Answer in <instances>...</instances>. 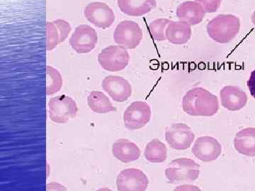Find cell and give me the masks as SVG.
<instances>
[{
	"label": "cell",
	"instance_id": "17",
	"mask_svg": "<svg viewBox=\"0 0 255 191\" xmlns=\"http://www.w3.org/2000/svg\"><path fill=\"white\" fill-rule=\"evenodd\" d=\"M192 31L191 26L186 21H171L165 30L167 41L174 45H183L190 40Z\"/></svg>",
	"mask_w": 255,
	"mask_h": 191
},
{
	"label": "cell",
	"instance_id": "12",
	"mask_svg": "<svg viewBox=\"0 0 255 191\" xmlns=\"http://www.w3.org/2000/svg\"><path fill=\"white\" fill-rule=\"evenodd\" d=\"M192 153L204 162L216 160L222 153V147L214 137L203 136L196 139L192 147Z\"/></svg>",
	"mask_w": 255,
	"mask_h": 191
},
{
	"label": "cell",
	"instance_id": "6",
	"mask_svg": "<svg viewBox=\"0 0 255 191\" xmlns=\"http://www.w3.org/2000/svg\"><path fill=\"white\" fill-rule=\"evenodd\" d=\"M142 31L133 21H123L117 25L114 33V41L126 49H135L142 39Z\"/></svg>",
	"mask_w": 255,
	"mask_h": 191
},
{
	"label": "cell",
	"instance_id": "26",
	"mask_svg": "<svg viewBox=\"0 0 255 191\" xmlns=\"http://www.w3.org/2000/svg\"><path fill=\"white\" fill-rule=\"evenodd\" d=\"M202 6L206 13H214L219 9L222 0H195Z\"/></svg>",
	"mask_w": 255,
	"mask_h": 191
},
{
	"label": "cell",
	"instance_id": "11",
	"mask_svg": "<svg viewBox=\"0 0 255 191\" xmlns=\"http://www.w3.org/2000/svg\"><path fill=\"white\" fill-rule=\"evenodd\" d=\"M147 176L137 169H127L119 174L117 189L120 191H144L148 187Z\"/></svg>",
	"mask_w": 255,
	"mask_h": 191
},
{
	"label": "cell",
	"instance_id": "14",
	"mask_svg": "<svg viewBox=\"0 0 255 191\" xmlns=\"http://www.w3.org/2000/svg\"><path fill=\"white\" fill-rule=\"evenodd\" d=\"M221 104L231 111L243 109L248 102V96L240 87L226 86L220 91Z\"/></svg>",
	"mask_w": 255,
	"mask_h": 191
},
{
	"label": "cell",
	"instance_id": "20",
	"mask_svg": "<svg viewBox=\"0 0 255 191\" xmlns=\"http://www.w3.org/2000/svg\"><path fill=\"white\" fill-rule=\"evenodd\" d=\"M87 103L90 109L97 113H107L117 110L110 98L103 92H91L87 98Z\"/></svg>",
	"mask_w": 255,
	"mask_h": 191
},
{
	"label": "cell",
	"instance_id": "24",
	"mask_svg": "<svg viewBox=\"0 0 255 191\" xmlns=\"http://www.w3.org/2000/svg\"><path fill=\"white\" fill-rule=\"evenodd\" d=\"M47 49L48 51L54 49L60 44L59 31L53 22L46 23Z\"/></svg>",
	"mask_w": 255,
	"mask_h": 191
},
{
	"label": "cell",
	"instance_id": "10",
	"mask_svg": "<svg viewBox=\"0 0 255 191\" xmlns=\"http://www.w3.org/2000/svg\"><path fill=\"white\" fill-rule=\"evenodd\" d=\"M85 16L92 24L103 29L110 27L115 21L113 10L104 2L90 3L85 7Z\"/></svg>",
	"mask_w": 255,
	"mask_h": 191
},
{
	"label": "cell",
	"instance_id": "22",
	"mask_svg": "<svg viewBox=\"0 0 255 191\" xmlns=\"http://www.w3.org/2000/svg\"><path fill=\"white\" fill-rule=\"evenodd\" d=\"M46 95H52L58 93L63 86V78L56 69L51 66H47Z\"/></svg>",
	"mask_w": 255,
	"mask_h": 191
},
{
	"label": "cell",
	"instance_id": "8",
	"mask_svg": "<svg viewBox=\"0 0 255 191\" xmlns=\"http://www.w3.org/2000/svg\"><path fill=\"white\" fill-rule=\"evenodd\" d=\"M98 42L97 31L88 25L82 24L75 28L70 38L72 48L80 54H86L95 49Z\"/></svg>",
	"mask_w": 255,
	"mask_h": 191
},
{
	"label": "cell",
	"instance_id": "27",
	"mask_svg": "<svg viewBox=\"0 0 255 191\" xmlns=\"http://www.w3.org/2000/svg\"><path fill=\"white\" fill-rule=\"evenodd\" d=\"M247 85H248V90L251 92L252 96L255 99V70L252 72L249 80L247 82Z\"/></svg>",
	"mask_w": 255,
	"mask_h": 191
},
{
	"label": "cell",
	"instance_id": "5",
	"mask_svg": "<svg viewBox=\"0 0 255 191\" xmlns=\"http://www.w3.org/2000/svg\"><path fill=\"white\" fill-rule=\"evenodd\" d=\"M130 56L127 49L121 46H110L101 51L98 56L100 66L110 72H119L128 65Z\"/></svg>",
	"mask_w": 255,
	"mask_h": 191
},
{
	"label": "cell",
	"instance_id": "28",
	"mask_svg": "<svg viewBox=\"0 0 255 191\" xmlns=\"http://www.w3.org/2000/svg\"><path fill=\"white\" fill-rule=\"evenodd\" d=\"M251 20L252 22H253V25L255 26V11H254V12H253V15H252Z\"/></svg>",
	"mask_w": 255,
	"mask_h": 191
},
{
	"label": "cell",
	"instance_id": "4",
	"mask_svg": "<svg viewBox=\"0 0 255 191\" xmlns=\"http://www.w3.org/2000/svg\"><path fill=\"white\" fill-rule=\"evenodd\" d=\"M48 113L52 121L56 123H66L75 118L78 113V105L73 98L68 96L53 97L48 103Z\"/></svg>",
	"mask_w": 255,
	"mask_h": 191
},
{
	"label": "cell",
	"instance_id": "23",
	"mask_svg": "<svg viewBox=\"0 0 255 191\" xmlns=\"http://www.w3.org/2000/svg\"><path fill=\"white\" fill-rule=\"evenodd\" d=\"M170 20L168 18H157L152 21L149 25V32L151 37L157 41H164L167 40L165 36V30Z\"/></svg>",
	"mask_w": 255,
	"mask_h": 191
},
{
	"label": "cell",
	"instance_id": "16",
	"mask_svg": "<svg viewBox=\"0 0 255 191\" xmlns=\"http://www.w3.org/2000/svg\"><path fill=\"white\" fill-rule=\"evenodd\" d=\"M117 4L124 14L130 16H144L157 6L156 0H117Z\"/></svg>",
	"mask_w": 255,
	"mask_h": 191
},
{
	"label": "cell",
	"instance_id": "19",
	"mask_svg": "<svg viewBox=\"0 0 255 191\" xmlns=\"http://www.w3.org/2000/svg\"><path fill=\"white\" fill-rule=\"evenodd\" d=\"M234 146L241 155L255 157V128L247 127L236 134Z\"/></svg>",
	"mask_w": 255,
	"mask_h": 191
},
{
	"label": "cell",
	"instance_id": "2",
	"mask_svg": "<svg viewBox=\"0 0 255 191\" xmlns=\"http://www.w3.org/2000/svg\"><path fill=\"white\" fill-rule=\"evenodd\" d=\"M241 20L233 14H219L211 19L206 31L211 39L221 44L232 41L241 30Z\"/></svg>",
	"mask_w": 255,
	"mask_h": 191
},
{
	"label": "cell",
	"instance_id": "25",
	"mask_svg": "<svg viewBox=\"0 0 255 191\" xmlns=\"http://www.w3.org/2000/svg\"><path fill=\"white\" fill-rule=\"evenodd\" d=\"M59 31L60 43H63L68 38L69 34L71 32L72 28L68 21L63 19H57L53 21Z\"/></svg>",
	"mask_w": 255,
	"mask_h": 191
},
{
	"label": "cell",
	"instance_id": "7",
	"mask_svg": "<svg viewBox=\"0 0 255 191\" xmlns=\"http://www.w3.org/2000/svg\"><path fill=\"white\" fill-rule=\"evenodd\" d=\"M151 108L145 102L135 101L128 105L124 113V123L130 130H138L150 122Z\"/></svg>",
	"mask_w": 255,
	"mask_h": 191
},
{
	"label": "cell",
	"instance_id": "9",
	"mask_svg": "<svg viewBox=\"0 0 255 191\" xmlns=\"http://www.w3.org/2000/svg\"><path fill=\"white\" fill-rule=\"evenodd\" d=\"M165 139L171 148L185 150L192 145L195 135L186 124L174 123L166 130Z\"/></svg>",
	"mask_w": 255,
	"mask_h": 191
},
{
	"label": "cell",
	"instance_id": "18",
	"mask_svg": "<svg viewBox=\"0 0 255 191\" xmlns=\"http://www.w3.org/2000/svg\"><path fill=\"white\" fill-rule=\"evenodd\" d=\"M114 157L124 163H129L139 159L140 150L133 142L127 139H119L112 145Z\"/></svg>",
	"mask_w": 255,
	"mask_h": 191
},
{
	"label": "cell",
	"instance_id": "15",
	"mask_svg": "<svg viewBox=\"0 0 255 191\" xmlns=\"http://www.w3.org/2000/svg\"><path fill=\"white\" fill-rule=\"evenodd\" d=\"M205 11L196 1H184L177 8V17L179 21H186L191 26L199 24L205 16Z\"/></svg>",
	"mask_w": 255,
	"mask_h": 191
},
{
	"label": "cell",
	"instance_id": "1",
	"mask_svg": "<svg viewBox=\"0 0 255 191\" xmlns=\"http://www.w3.org/2000/svg\"><path fill=\"white\" fill-rule=\"evenodd\" d=\"M184 111L191 116L211 117L219 108L218 97L202 87H195L188 91L182 98Z\"/></svg>",
	"mask_w": 255,
	"mask_h": 191
},
{
	"label": "cell",
	"instance_id": "13",
	"mask_svg": "<svg viewBox=\"0 0 255 191\" xmlns=\"http://www.w3.org/2000/svg\"><path fill=\"white\" fill-rule=\"evenodd\" d=\"M102 88L114 101H126L132 95V87L125 78L119 76H107L104 79Z\"/></svg>",
	"mask_w": 255,
	"mask_h": 191
},
{
	"label": "cell",
	"instance_id": "3",
	"mask_svg": "<svg viewBox=\"0 0 255 191\" xmlns=\"http://www.w3.org/2000/svg\"><path fill=\"white\" fill-rule=\"evenodd\" d=\"M200 174V165L189 158L174 159L165 170L169 184L195 182Z\"/></svg>",
	"mask_w": 255,
	"mask_h": 191
},
{
	"label": "cell",
	"instance_id": "21",
	"mask_svg": "<svg viewBox=\"0 0 255 191\" xmlns=\"http://www.w3.org/2000/svg\"><path fill=\"white\" fill-rule=\"evenodd\" d=\"M144 155L151 163H163L167 157V147L158 139H154L146 145Z\"/></svg>",
	"mask_w": 255,
	"mask_h": 191
}]
</instances>
